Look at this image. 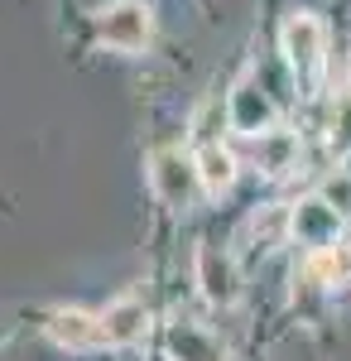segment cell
Here are the masks:
<instances>
[{
    "label": "cell",
    "instance_id": "cell-7",
    "mask_svg": "<svg viewBox=\"0 0 351 361\" xmlns=\"http://www.w3.org/2000/svg\"><path fill=\"white\" fill-rule=\"evenodd\" d=\"M197 284H202V294H207L212 304H231L236 289H241L231 255H221L216 246H202V250H197Z\"/></svg>",
    "mask_w": 351,
    "mask_h": 361
},
{
    "label": "cell",
    "instance_id": "cell-2",
    "mask_svg": "<svg viewBox=\"0 0 351 361\" xmlns=\"http://www.w3.org/2000/svg\"><path fill=\"white\" fill-rule=\"evenodd\" d=\"M149 34H154V15L140 0H116L101 15V25H97V39L106 49H116V54H140L149 44Z\"/></svg>",
    "mask_w": 351,
    "mask_h": 361
},
{
    "label": "cell",
    "instance_id": "cell-10",
    "mask_svg": "<svg viewBox=\"0 0 351 361\" xmlns=\"http://www.w3.org/2000/svg\"><path fill=\"white\" fill-rule=\"evenodd\" d=\"M168 357L173 361H221V347H216V337L207 328H197V323H173V333H168Z\"/></svg>",
    "mask_w": 351,
    "mask_h": 361
},
{
    "label": "cell",
    "instance_id": "cell-14",
    "mask_svg": "<svg viewBox=\"0 0 351 361\" xmlns=\"http://www.w3.org/2000/svg\"><path fill=\"white\" fill-rule=\"evenodd\" d=\"M347 178H351V154H347Z\"/></svg>",
    "mask_w": 351,
    "mask_h": 361
},
{
    "label": "cell",
    "instance_id": "cell-8",
    "mask_svg": "<svg viewBox=\"0 0 351 361\" xmlns=\"http://www.w3.org/2000/svg\"><path fill=\"white\" fill-rule=\"evenodd\" d=\"M226 116H231V126L241 130V135H265L270 130V121H274V106H270V97L260 92L255 82H245L231 92V106H226Z\"/></svg>",
    "mask_w": 351,
    "mask_h": 361
},
{
    "label": "cell",
    "instance_id": "cell-5",
    "mask_svg": "<svg viewBox=\"0 0 351 361\" xmlns=\"http://www.w3.org/2000/svg\"><path fill=\"white\" fill-rule=\"evenodd\" d=\"M49 337H54L58 347H68V352H92V347L106 342V333H101V313L63 308V313L49 318Z\"/></svg>",
    "mask_w": 351,
    "mask_h": 361
},
{
    "label": "cell",
    "instance_id": "cell-3",
    "mask_svg": "<svg viewBox=\"0 0 351 361\" xmlns=\"http://www.w3.org/2000/svg\"><path fill=\"white\" fill-rule=\"evenodd\" d=\"M279 49H284V58L294 63L298 73H318V68H323V54H327L323 20L308 15V10L289 15V25H284V34H279Z\"/></svg>",
    "mask_w": 351,
    "mask_h": 361
},
{
    "label": "cell",
    "instance_id": "cell-9",
    "mask_svg": "<svg viewBox=\"0 0 351 361\" xmlns=\"http://www.w3.org/2000/svg\"><path fill=\"white\" fill-rule=\"evenodd\" d=\"M298 154H303V145H298L294 130H265V135H255V164L265 169V173H289L298 164Z\"/></svg>",
    "mask_w": 351,
    "mask_h": 361
},
{
    "label": "cell",
    "instance_id": "cell-11",
    "mask_svg": "<svg viewBox=\"0 0 351 361\" xmlns=\"http://www.w3.org/2000/svg\"><path fill=\"white\" fill-rule=\"evenodd\" d=\"M192 159H197V178H202V188H207L212 197H221L231 183H236V154H231V149H221V145H202Z\"/></svg>",
    "mask_w": 351,
    "mask_h": 361
},
{
    "label": "cell",
    "instance_id": "cell-13",
    "mask_svg": "<svg viewBox=\"0 0 351 361\" xmlns=\"http://www.w3.org/2000/svg\"><path fill=\"white\" fill-rule=\"evenodd\" d=\"M327 140H332V149H337V154H351V87H347V92H337V102H332Z\"/></svg>",
    "mask_w": 351,
    "mask_h": 361
},
{
    "label": "cell",
    "instance_id": "cell-1",
    "mask_svg": "<svg viewBox=\"0 0 351 361\" xmlns=\"http://www.w3.org/2000/svg\"><path fill=\"white\" fill-rule=\"evenodd\" d=\"M149 183H154V193L168 202V207H192V197L202 188V178H197V159L183 154L178 145H164L149 154Z\"/></svg>",
    "mask_w": 351,
    "mask_h": 361
},
{
    "label": "cell",
    "instance_id": "cell-12",
    "mask_svg": "<svg viewBox=\"0 0 351 361\" xmlns=\"http://www.w3.org/2000/svg\"><path fill=\"white\" fill-rule=\"evenodd\" d=\"M308 275L318 279V284H347V279H351V246H347V241H337V246L313 250Z\"/></svg>",
    "mask_w": 351,
    "mask_h": 361
},
{
    "label": "cell",
    "instance_id": "cell-4",
    "mask_svg": "<svg viewBox=\"0 0 351 361\" xmlns=\"http://www.w3.org/2000/svg\"><path fill=\"white\" fill-rule=\"evenodd\" d=\"M289 231H294L303 246H313V250L337 246L342 212H337L327 197H303V202H294V212H289Z\"/></svg>",
    "mask_w": 351,
    "mask_h": 361
},
{
    "label": "cell",
    "instance_id": "cell-6",
    "mask_svg": "<svg viewBox=\"0 0 351 361\" xmlns=\"http://www.w3.org/2000/svg\"><path fill=\"white\" fill-rule=\"evenodd\" d=\"M144 328H149V308H144V299H130V294L106 304V313H101L106 347H130V342L144 337Z\"/></svg>",
    "mask_w": 351,
    "mask_h": 361
}]
</instances>
